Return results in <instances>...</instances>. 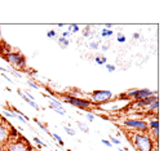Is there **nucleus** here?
<instances>
[{
	"mask_svg": "<svg viewBox=\"0 0 168 151\" xmlns=\"http://www.w3.org/2000/svg\"><path fill=\"white\" fill-rule=\"evenodd\" d=\"M130 140L139 151H153V149H154L155 142L146 133H131Z\"/></svg>",
	"mask_w": 168,
	"mask_h": 151,
	"instance_id": "obj_1",
	"label": "nucleus"
},
{
	"mask_svg": "<svg viewBox=\"0 0 168 151\" xmlns=\"http://www.w3.org/2000/svg\"><path fill=\"white\" fill-rule=\"evenodd\" d=\"M89 101H92L93 105H97V106H101V105L106 103V102L111 101L114 98V93L111 90H94L89 94Z\"/></svg>",
	"mask_w": 168,
	"mask_h": 151,
	"instance_id": "obj_2",
	"label": "nucleus"
},
{
	"mask_svg": "<svg viewBox=\"0 0 168 151\" xmlns=\"http://www.w3.org/2000/svg\"><path fill=\"white\" fill-rule=\"evenodd\" d=\"M3 57H4L5 62L10 63V65H13L14 67L20 69V70H25V69H26V58L21 53H18V52H9V53L4 54Z\"/></svg>",
	"mask_w": 168,
	"mask_h": 151,
	"instance_id": "obj_3",
	"label": "nucleus"
},
{
	"mask_svg": "<svg viewBox=\"0 0 168 151\" xmlns=\"http://www.w3.org/2000/svg\"><path fill=\"white\" fill-rule=\"evenodd\" d=\"M64 101L69 105H73V106L78 107V108H82V110H88L93 106L89 99L85 98H79V97H75V96H70V94H65L64 96Z\"/></svg>",
	"mask_w": 168,
	"mask_h": 151,
	"instance_id": "obj_4",
	"label": "nucleus"
},
{
	"mask_svg": "<svg viewBox=\"0 0 168 151\" xmlns=\"http://www.w3.org/2000/svg\"><path fill=\"white\" fill-rule=\"evenodd\" d=\"M123 125L128 129H134V131H139L142 132V133H148L149 131V127L148 123L145 120H141V119H133V117H130V119H125L123 122Z\"/></svg>",
	"mask_w": 168,
	"mask_h": 151,
	"instance_id": "obj_5",
	"label": "nucleus"
},
{
	"mask_svg": "<svg viewBox=\"0 0 168 151\" xmlns=\"http://www.w3.org/2000/svg\"><path fill=\"white\" fill-rule=\"evenodd\" d=\"M157 92H153L148 88H144V89H132V90H128L125 94H123V97H125L127 99H134V101H140L142 98H146V97H150V96H154Z\"/></svg>",
	"mask_w": 168,
	"mask_h": 151,
	"instance_id": "obj_6",
	"label": "nucleus"
},
{
	"mask_svg": "<svg viewBox=\"0 0 168 151\" xmlns=\"http://www.w3.org/2000/svg\"><path fill=\"white\" fill-rule=\"evenodd\" d=\"M4 151H30V146L25 140H14L10 142L8 141Z\"/></svg>",
	"mask_w": 168,
	"mask_h": 151,
	"instance_id": "obj_7",
	"label": "nucleus"
},
{
	"mask_svg": "<svg viewBox=\"0 0 168 151\" xmlns=\"http://www.w3.org/2000/svg\"><path fill=\"white\" fill-rule=\"evenodd\" d=\"M154 101H158V93H155L154 96H150V97L142 98V99H140V101H134L133 102V107L139 108V110H142V108L148 107L150 103H153Z\"/></svg>",
	"mask_w": 168,
	"mask_h": 151,
	"instance_id": "obj_8",
	"label": "nucleus"
},
{
	"mask_svg": "<svg viewBox=\"0 0 168 151\" xmlns=\"http://www.w3.org/2000/svg\"><path fill=\"white\" fill-rule=\"evenodd\" d=\"M10 138L9 133V127L5 125L4 120H0V146H3L4 143H7Z\"/></svg>",
	"mask_w": 168,
	"mask_h": 151,
	"instance_id": "obj_9",
	"label": "nucleus"
},
{
	"mask_svg": "<svg viewBox=\"0 0 168 151\" xmlns=\"http://www.w3.org/2000/svg\"><path fill=\"white\" fill-rule=\"evenodd\" d=\"M148 127H149L150 131H151V133L154 134L155 140H157L158 136H159V120L157 119V117H155V119H151L148 123Z\"/></svg>",
	"mask_w": 168,
	"mask_h": 151,
	"instance_id": "obj_10",
	"label": "nucleus"
},
{
	"mask_svg": "<svg viewBox=\"0 0 168 151\" xmlns=\"http://www.w3.org/2000/svg\"><path fill=\"white\" fill-rule=\"evenodd\" d=\"M158 107H159V101H154L153 103H150L148 107L144 108V110H146V114H153V113L157 114Z\"/></svg>",
	"mask_w": 168,
	"mask_h": 151,
	"instance_id": "obj_11",
	"label": "nucleus"
},
{
	"mask_svg": "<svg viewBox=\"0 0 168 151\" xmlns=\"http://www.w3.org/2000/svg\"><path fill=\"white\" fill-rule=\"evenodd\" d=\"M57 43L60 44V47L61 48H67V45L70 44V40L69 39H65V38H58V40H57Z\"/></svg>",
	"mask_w": 168,
	"mask_h": 151,
	"instance_id": "obj_12",
	"label": "nucleus"
},
{
	"mask_svg": "<svg viewBox=\"0 0 168 151\" xmlns=\"http://www.w3.org/2000/svg\"><path fill=\"white\" fill-rule=\"evenodd\" d=\"M94 61H96V63H97V65H106V57L105 56H97L94 58Z\"/></svg>",
	"mask_w": 168,
	"mask_h": 151,
	"instance_id": "obj_13",
	"label": "nucleus"
},
{
	"mask_svg": "<svg viewBox=\"0 0 168 151\" xmlns=\"http://www.w3.org/2000/svg\"><path fill=\"white\" fill-rule=\"evenodd\" d=\"M67 31H71V34L73 32H79L80 31V27L76 25V23H71V25H69V30Z\"/></svg>",
	"mask_w": 168,
	"mask_h": 151,
	"instance_id": "obj_14",
	"label": "nucleus"
},
{
	"mask_svg": "<svg viewBox=\"0 0 168 151\" xmlns=\"http://www.w3.org/2000/svg\"><path fill=\"white\" fill-rule=\"evenodd\" d=\"M49 107L52 108V110H55L57 114H60V115H66V111H65V108H58V107L53 106V105H50V103H49Z\"/></svg>",
	"mask_w": 168,
	"mask_h": 151,
	"instance_id": "obj_15",
	"label": "nucleus"
},
{
	"mask_svg": "<svg viewBox=\"0 0 168 151\" xmlns=\"http://www.w3.org/2000/svg\"><path fill=\"white\" fill-rule=\"evenodd\" d=\"M91 35H92V29H91V26H87L85 29L83 30V36H84V38H89Z\"/></svg>",
	"mask_w": 168,
	"mask_h": 151,
	"instance_id": "obj_16",
	"label": "nucleus"
},
{
	"mask_svg": "<svg viewBox=\"0 0 168 151\" xmlns=\"http://www.w3.org/2000/svg\"><path fill=\"white\" fill-rule=\"evenodd\" d=\"M78 127H79V129H80V131H83L84 133H88V132H89V128L84 124V123H80L79 122V123H78Z\"/></svg>",
	"mask_w": 168,
	"mask_h": 151,
	"instance_id": "obj_17",
	"label": "nucleus"
},
{
	"mask_svg": "<svg viewBox=\"0 0 168 151\" xmlns=\"http://www.w3.org/2000/svg\"><path fill=\"white\" fill-rule=\"evenodd\" d=\"M125 40H127L125 35H123L122 32H118V38H116V41H118V43H125Z\"/></svg>",
	"mask_w": 168,
	"mask_h": 151,
	"instance_id": "obj_18",
	"label": "nucleus"
},
{
	"mask_svg": "<svg viewBox=\"0 0 168 151\" xmlns=\"http://www.w3.org/2000/svg\"><path fill=\"white\" fill-rule=\"evenodd\" d=\"M52 137L55 138V140L57 141V142H58V145H60V146H64V145H65V143H64V141H62V138L60 137V136L57 134V133H53V134H52Z\"/></svg>",
	"mask_w": 168,
	"mask_h": 151,
	"instance_id": "obj_19",
	"label": "nucleus"
},
{
	"mask_svg": "<svg viewBox=\"0 0 168 151\" xmlns=\"http://www.w3.org/2000/svg\"><path fill=\"white\" fill-rule=\"evenodd\" d=\"M89 47H91V49L97 50L98 48H100V43H98V41H91V44H89Z\"/></svg>",
	"mask_w": 168,
	"mask_h": 151,
	"instance_id": "obj_20",
	"label": "nucleus"
},
{
	"mask_svg": "<svg viewBox=\"0 0 168 151\" xmlns=\"http://www.w3.org/2000/svg\"><path fill=\"white\" fill-rule=\"evenodd\" d=\"M65 131H66V133H67L69 136H71V137H74V136L76 134L74 129H73V128H69V127H65Z\"/></svg>",
	"mask_w": 168,
	"mask_h": 151,
	"instance_id": "obj_21",
	"label": "nucleus"
},
{
	"mask_svg": "<svg viewBox=\"0 0 168 151\" xmlns=\"http://www.w3.org/2000/svg\"><path fill=\"white\" fill-rule=\"evenodd\" d=\"M4 115L7 117H16V113H12V111H9V110H5Z\"/></svg>",
	"mask_w": 168,
	"mask_h": 151,
	"instance_id": "obj_22",
	"label": "nucleus"
},
{
	"mask_svg": "<svg viewBox=\"0 0 168 151\" xmlns=\"http://www.w3.org/2000/svg\"><path fill=\"white\" fill-rule=\"evenodd\" d=\"M105 66H106V69H107V71H109V72H114V71H115V66H114V65H110V63H106V65H105Z\"/></svg>",
	"mask_w": 168,
	"mask_h": 151,
	"instance_id": "obj_23",
	"label": "nucleus"
},
{
	"mask_svg": "<svg viewBox=\"0 0 168 151\" xmlns=\"http://www.w3.org/2000/svg\"><path fill=\"white\" fill-rule=\"evenodd\" d=\"M47 36L48 38H57V34H56L55 30H49V31L47 32Z\"/></svg>",
	"mask_w": 168,
	"mask_h": 151,
	"instance_id": "obj_24",
	"label": "nucleus"
},
{
	"mask_svg": "<svg viewBox=\"0 0 168 151\" xmlns=\"http://www.w3.org/2000/svg\"><path fill=\"white\" fill-rule=\"evenodd\" d=\"M34 141H35V142H36V143L39 145V147H43V146H47V145H46V143H44V142H43V141H41V140H40V138H38V137H35V138H34Z\"/></svg>",
	"mask_w": 168,
	"mask_h": 151,
	"instance_id": "obj_25",
	"label": "nucleus"
},
{
	"mask_svg": "<svg viewBox=\"0 0 168 151\" xmlns=\"http://www.w3.org/2000/svg\"><path fill=\"white\" fill-rule=\"evenodd\" d=\"M110 142L115 143L116 146H120V141H119L118 138H115V137H111V136H110Z\"/></svg>",
	"mask_w": 168,
	"mask_h": 151,
	"instance_id": "obj_26",
	"label": "nucleus"
},
{
	"mask_svg": "<svg viewBox=\"0 0 168 151\" xmlns=\"http://www.w3.org/2000/svg\"><path fill=\"white\" fill-rule=\"evenodd\" d=\"M85 117L89 120V122H93V120H94V114H92V113H87V114H85Z\"/></svg>",
	"mask_w": 168,
	"mask_h": 151,
	"instance_id": "obj_27",
	"label": "nucleus"
},
{
	"mask_svg": "<svg viewBox=\"0 0 168 151\" xmlns=\"http://www.w3.org/2000/svg\"><path fill=\"white\" fill-rule=\"evenodd\" d=\"M27 84H29L30 87H31V88H34V89H39V85H38V84H35L32 80H29V81H27Z\"/></svg>",
	"mask_w": 168,
	"mask_h": 151,
	"instance_id": "obj_28",
	"label": "nucleus"
},
{
	"mask_svg": "<svg viewBox=\"0 0 168 151\" xmlns=\"http://www.w3.org/2000/svg\"><path fill=\"white\" fill-rule=\"evenodd\" d=\"M35 122H36V123H38V125H39V127H40V128H41V129H43V131H46V132H48L47 127H46V125H44V124H43V123H40V122H39V120H36V119H35Z\"/></svg>",
	"mask_w": 168,
	"mask_h": 151,
	"instance_id": "obj_29",
	"label": "nucleus"
},
{
	"mask_svg": "<svg viewBox=\"0 0 168 151\" xmlns=\"http://www.w3.org/2000/svg\"><path fill=\"white\" fill-rule=\"evenodd\" d=\"M9 72H10V74H12V75H13V76L18 78V79H20V78H21V76H22V75H21V74H20V72H17L16 70H10Z\"/></svg>",
	"mask_w": 168,
	"mask_h": 151,
	"instance_id": "obj_30",
	"label": "nucleus"
},
{
	"mask_svg": "<svg viewBox=\"0 0 168 151\" xmlns=\"http://www.w3.org/2000/svg\"><path fill=\"white\" fill-rule=\"evenodd\" d=\"M102 143L105 145V146H107V147H113V143L110 142L109 140H102Z\"/></svg>",
	"mask_w": 168,
	"mask_h": 151,
	"instance_id": "obj_31",
	"label": "nucleus"
},
{
	"mask_svg": "<svg viewBox=\"0 0 168 151\" xmlns=\"http://www.w3.org/2000/svg\"><path fill=\"white\" fill-rule=\"evenodd\" d=\"M69 36H71V31H65V32H62V38L67 39Z\"/></svg>",
	"mask_w": 168,
	"mask_h": 151,
	"instance_id": "obj_32",
	"label": "nucleus"
},
{
	"mask_svg": "<svg viewBox=\"0 0 168 151\" xmlns=\"http://www.w3.org/2000/svg\"><path fill=\"white\" fill-rule=\"evenodd\" d=\"M101 36H102V38H107V30L106 29L101 30Z\"/></svg>",
	"mask_w": 168,
	"mask_h": 151,
	"instance_id": "obj_33",
	"label": "nucleus"
},
{
	"mask_svg": "<svg viewBox=\"0 0 168 151\" xmlns=\"http://www.w3.org/2000/svg\"><path fill=\"white\" fill-rule=\"evenodd\" d=\"M16 119H18V120H20V122H21V123H26V120H25V119H23V117H22V116H21V115H18V114H16Z\"/></svg>",
	"mask_w": 168,
	"mask_h": 151,
	"instance_id": "obj_34",
	"label": "nucleus"
},
{
	"mask_svg": "<svg viewBox=\"0 0 168 151\" xmlns=\"http://www.w3.org/2000/svg\"><path fill=\"white\" fill-rule=\"evenodd\" d=\"M3 76H4V79H7L8 81H9V83H13V81H12V79H10V78H9V76H8V75H7V74H3Z\"/></svg>",
	"mask_w": 168,
	"mask_h": 151,
	"instance_id": "obj_35",
	"label": "nucleus"
},
{
	"mask_svg": "<svg viewBox=\"0 0 168 151\" xmlns=\"http://www.w3.org/2000/svg\"><path fill=\"white\" fill-rule=\"evenodd\" d=\"M105 29H106V30L113 29V23H106V25H105Z\"/></svg>",
	"mask_w": 168,
	"mask_h": 151,
	"instance_id": "obj_36",
	"label": "nucleus"
},
{
	"mask_svg": "<svg viewBox=\"0 0 168 151\" xmlns=\"http://www.w3.org/2000/svg\"><path fill=\"white\" fill-rule=\"evenodd\" d=\"M113 34H114L113 30H107V38H109V36H113Z\"/></svg>",
	"mask_w": 168,
	"mask_h": 151,
	"instance_id": "obj_37",
	"label": "nucleus"
},
{
	"mask_svg": "<svg viewBox=\"0 0 168 151\" xmlns=\"http://www.w3.org/2000/svg\"><path fill=\"white\" fill-rule=\"evenodd\" d=\"M133 39H140V34H139V32H134V34H133Z\"/></svg>",
	"mask_w": 168,
	"mask_h": 151,
	"instance_id": "obj_38",
	"label": "nucleus"
},
{
	"mask_svg": "<svg viewBox=\"0 0 168 151\" xmlns=\"http://www.w3.org/2000/svg\"><path fill=\"white\" fill-rule=\"evenodd\" d=\"M109 49V44H105V45H102V50H107Z\"/></svg>",
	"mask_w": 168,
	"mask_h": 151,
	"instance_id": "obj_39",
	"label": "nucleus"
},
{
	"mask_svg": "<svg viewBox=\"0 0 168 151\" xmlns=\"http://www.w3.org/2000/svg\"><path fill=\"white\" fill-rule=\"evenodd\" d=\"M118 149H119V151H127V150H125V149H122L120 146H118Z\"/></svg>",
	"mask_w": 168,
	"mask_h": 151,
	"instance_id": "obj_40",
	"label": "nucleus"
}]
</instances>
